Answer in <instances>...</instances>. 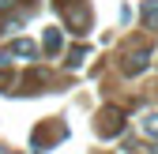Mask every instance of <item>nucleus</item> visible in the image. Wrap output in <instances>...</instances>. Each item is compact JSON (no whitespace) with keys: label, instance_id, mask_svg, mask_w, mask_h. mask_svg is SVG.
<instances>
[{"label":"nucleus","instance_id":"obj_4","mask_svg":"<svg viewBox=\"0 0 158 154\" xmlns=\"http://www.w3.org/2000/svg\"><path fill=\"white\" fill-rule=\"evenodd\" d=\"M143 132L158 139V113H154V117H143Z\"/></svg>","mask_w":158,"mask_h":154},{"label":"nucleus","instance_id":"obj_5","mask_svg":"<svg viewBox=\"0 0 158 154\" xmlns=\"http://www.w3.org/2000/svg\"><path fill=\"white\" fill-rule=\"evenodd\" d=\"M45 49H49V53L60 49V34H56V30H49V34H45Z\"/></svg>","mask_w":158,"mask_h":154},{"label":"nucleus","instance_id":"obj_2","mask_svg":"<svg viewBox=\"0 0 158 154\" xmlns=\"http://www.w3.org/2000/svg\"><path fill=\"white\" fill-rule=\"evenodd\" d=\"M147 60H151V53H147V49H135L124 71H128V75H135V71H143V68H147Z\"/></svg>","mask_w":158,"mask_h":154},{"label":"nucleus","instance_id":"obj_3","mask_svg":"<svg viewBox=\"0 0 158 154\" xmlns=\"http://www.w3.org/2000/svg\"><path fill=\"white\" fill-rule=\"evenodd\" d=\"M143 19L158 26V0H143Z\"/></svg>","mask_w":158,"mask_h":154},{"label":"nucleus","instance_id":"obj_1","mask_svg":"<svg viewBox=\"0 0 158 154\" xmlns=\"http://www.w3.org/2000/svg\"><path fill=\"white\" fill-rule=\"evenodd\" d=\"M34 53H38V45L27 42V38H19V42H11L8 49H0V60L4 64H11V60H34Z\"/></svg>","mask_w":158,"mask_h":154},{"label":"nucleus","instance_id":"obj_6","mask_svg":"<svg viewBox=\"0 0 158 154\" xmlns=\"http://www.w3.org/2000/svg\"><path fill=\"white\" fill-rule=\"evenodd\" d=\"M11 4H15V0H0V8H4V11H8V8H11Z\"/></svg>","mask_w":158,"mask_h":154}]
</instances>
